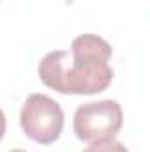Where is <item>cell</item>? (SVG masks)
<instances>
[{
  "label": "cell",
  "instance_id": "cell-1",
  "mask_svg": "<svg viewBox=\"0 0 150 152\" xmlns=\"http://www.w3.org/2000/svg\"><path fill=\"white\" fill-rule=\"evenodd\" d=\"M110 58L108 41L94 34H81L73 41L71 51H50L39 62V78L60 94H97L106 90L113 80Z\"/></svg>",
  "mask_w": 150,
  "mask_h": 152
},
{
  "label": "cell",
  "instance_id": "cell-2",
  "mask_svg": "<svg viewBox=\"0 0 150 152\" xmlns=\"http://www.w3.org/2000/svg\"><path fill=\"white\" fill-rule=\"evenodd\" d=\"M124 124L122 106L113 101H90L78 106L73 120L74 134L87 143L111 140L118 134Z\"/></svg>",
  "mask_w": 150,
  "mask_h": 152
},
{
  "label": "cell",
  "instance_id": "cell-3",
  "mask_svg": "<svg viewBox=\"0 0 150 152\" xmlns=\"http://www.w3.org/2000/svg\"><path fill=\"white\" fill-rule=\"evenodd\" d=\"M20 124L30 140L41 145H50L62 134L64 112L55 99L44 94H32L23 103Z\"/></svg>",
  "mask_w": 150,
  "mask_h": 152
},
{
  "label": "cell",
  "instance_id": "cell-4",
  "mask_svg": "<svg viewBox=\"0 0 150 152\" xmlns=\"http://www.w3.org/2000/svg\"><path fill=\"white\" fill-rule=\"evenodd\" d=\"M83 152H127V149L124 147V143H120L118 140L111 138V140L90 143Z\"/></svg>",
  "mask_w": 150,
  "mask_h": 152
},
{
  "label": "cell",
  "instance_id": "cell-5",
  "mask_svg": "<svg viewBox=\"0 0 150 152\" xmlns=\"http://www.w3.org/2000/svg\"><path fill=\"white\" fill-rule=\"evenodd\" d=\"M11 152H25V151H11Z\"/></svg>",
  "mask_w": 150,
  "mask_h": 152
}]
</instances>
